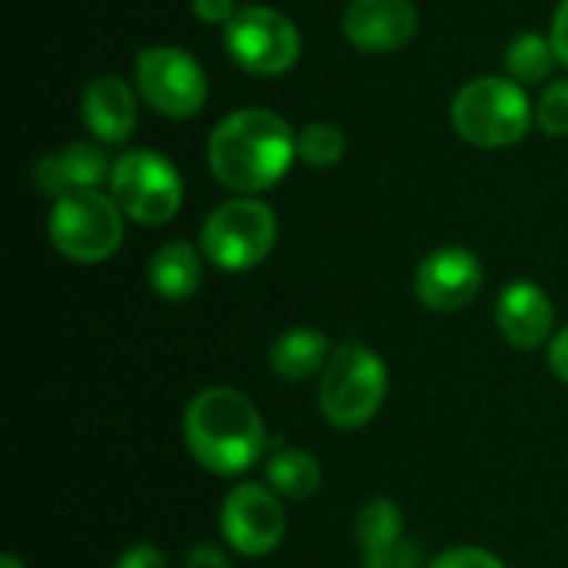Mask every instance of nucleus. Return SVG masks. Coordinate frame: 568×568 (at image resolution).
Wrapping results in <instances>:
<instances>
[{
  "instance_id": "obj_9",
  "label": "nucleus",
  "mask_w": 568,
  "mask_h": 568,
  "mask_svg": "<svg viewBox=\"0 0 568 568\" xmlns=\"http://www.w3.org/2000/svg\"><path fill=\"white\" fill-rule=\"evenodd\" d=\"M136 90L163 116L186 120L206 106L210 83L203 67L180 47L160 43L136 53Z\"/></svg>"
},
{
  "instance_id": "obj_7",
  "label": "nucleus",
  "mask_w": 568,
  "mask_h": 568,
  "mask_svg": "<svg viewBox=\"0 0 568 568\" xmlns=\"http://www.w3.org/2000/svg\"><path fill=\"white\" fill-rule=\"evenodd\" d=\"M110 193L123 216L143 226L170 223L183 206V180L180 170L153 150H130L113 160Z\"/></svg>"
},
{
  "instance_id": "obj_20",
  "label": "nucleus",
  "mask_w": 568,
  "mask_h": 568,
  "mask_svg": "<svg viewBox=\"0 0 568 568\" xmlns=\"http://www.w3.org/2000/svg\"><path fill=\"white\" fill-rule=\"evenodd\" d=\"M556 63L559 57L552 50V40L539 33H519L506 50V70L516 83H539L552 73Z\"/></svg>"
},
{
  "instance_id": "obj_25",
  "label": "nucleus",
  "mask_w": 568,
  "mask_h": 568,
  "mask_svg": "<svg viewBox=\"0 0 568 568\" xmlns=\"http://www.w3.org/2000/svg\"><path fill=\"white\" fill-rule=\"evenodd\" d=\"M113 568H166V556L153 542H136L116 559Z\"/></svg>"
},
{
  "instance_id": "obj_6",
  "label": "nucleus",
  "mask_w": 568,
  "mask_h": 568,
  "mask_svg": "<svg viewBox=\"0 0 568 568\" xmlns=\"http://www.w3.org/2000/svg\"><path fill=\"white\" fill-rule=\"evenodd\" d=\"M47 236L73 263H103L123 243V210L100 190L67 193L50 210Z\"/></svg>"
},
{
  "instance_id": "obj_8",
  "label": "nucleus",
  "mask_w": 568,
  "mask_h": 568,
  "mask_svg": "<svg viewBox=\"0 0 568 568\" xmlns=\"http://www.w3.org/2000/svg\"><path fill=\"white\" fill-rule=\"evenodd\" d=\"M223 43L230 60L253 77H280L300 60V30L296 23L273 7H240L236 17L223 27Z\"/></svg>"
},
{
  "instance_id": "obj_5",
  "label": "nucleus",
  "mask_w": 568,
  "mask_h": 568,
  "mask_svg": "<svg viewBox=\"0 0 568 568\" xmlns=\"http://www.w3.org/2000/svg\"><path fill=\"white\" fill-rule=\"evenodd\" d=\"M276 233V213L263 200L236 196L206 216L200 230V250L213 266L226 273H243L260 266L273 253Z\"/></svg>"
},
{
  "instance_id": "obj_28",
  "label": "nucleus",
  "mask_w": 568,
  "mask_h": 568,
  "mask_svg": "<svg viewBox=\"0 0 568 568\" xmlns=\"http://www.w3.org/2000/svg\"><path fill=\"white\" fill-rule=\"evenodd\" d=\"M552 50L559 57V63L568 70V0H562L552 13V30H549Z\"/></svg>"
},
{
  "instance_id": "obj_27",
  "label": "nucleus",
  "mask_w": 568,
  "mask_h": 568,
  "mask_svg": "<svg viewBox=\"0 0 568 568\" xmlns=\"http://www.w3.org/2000/svg\"><path fill=\"white\" fill-rule=\"evenodd\" d=\"M236 0H193V13L203 20V23H220L226 27L233 17H236Z\"/></svg>"
},
{
  "instance_id": "obj_11",
  "label": "nucleus",
  "mask_w": 568,
  "mask_h": 568,
  "mask_svg": "<svg viewBox=\"0 0 568 568\" xmlns=\"http://www.w3.org/2000/svg\"><path fill=\"white\" fill-rule=\"evenodd\" d=\"M483 290V263L466 246H439L416 270V300L433 313H459Z\"/></svg>"
},
{
  "instance_id": "obj_21",
  "label": "nucleus",
  "mask_w": 568,
  "mask_h": 568,
  "mask_svg": "<svg viewBox=\"0 0 568 568\" xmlns=\"http://www.w3.org/2000/svg\"><path fill=\"white\" fill-rule=\"evenodd\" d=\"M296 156L306 163V166H336L343 156H346V136L336 123H306L300 133H296Z\"/></svg>"
},
{
  "instance_id": "obj_15",
  "label": "nucleus",
  "mask_w": 568,
  "mask_h": 568,
  "mask_svg": "<svg viewBox=\"0 0 568 568\" xmlns=\"http://www.w3.org/2000/svg\"><path fill=\"white\" fill-rule=\"evenodd\" d=\"M110 163L100 146L93 143H70L57 153L40 156L33 170V183L43 196H67V193H83L97 190L110 176Z\"/></svg>"
},
{
  "instance_id": "obj_26",
  "label": "nucleus",
  "mask_w": 568,
  "mask_h": 568,
  "mask_svg": "<svg viewBox=\"0 0 568 568\" xmlns=\"http://www.w3.org/2000/svg\"><path fill=\"white\" fill-rule=\"evenodd\" d=\"M183 568H233V562H230V556H226L220 546L200 542V546H193V549L183 556Z\"/></svg>"
},
{
  "instance_id": "obj_13",
  "label": "nucleus",
  "mask_w": 568,
  "mask_h": 568,
  "mask_svg": "<svg viewBox=\"0 0 568 568\" xmlns=\"http://www.w3.org/2000/svg\"><path fill=\"white\" fill-rule=\"evenodd\" d=\"M496 326L516 349H536L552 336L556 310L539 283L516 280L496 300Z\"/></svg>"
},
{
  "instance_id": "obj_1",
  "label": "nucleus",
  "mask_w": 568,
  "mask_h": 568,
  "mask_svg": "<svg viewBox=\"0 0 568 568\" xmlns=\"http://www.w3.org/2000/svg\"><path fill=\"white\" fill-rule=\"evenodd\" d=\"M296 156V136L290 123L273 110H236L216 123L206 143L213 176L236 193H263L276 186Z\"/></svg>"
},
{
  "instance_id": "obj_4",
  "label": "nucleus",
  "mask_w": 568,
  "mask_h": 568,
  "mask_svg": "<svg viewBox=\"0 0 568 568\" xmlns=\"http://www.w3.org/2000/svg\"><path fill=\"white\" fill-rule=\"evenodd\" d=\"M456 133L483 150L513 146L529 133L532 106L526 90L506 77L469 80L449 106Z\"/></svg>"
},
{
  "instance_id": "obj_30",
  "label": "nucleus",
  "mask_w": 568,
  "mask_h": 568,
  "mask_svg": "<svg viewBox=\"0 0 568 568\" xmlns=\"http://www.w3.org/2000/svg\"><path fill=\"white\" fill-rule=\"evenodd\" d=\"M0 568H27V566H23L17 556H3V559H0Z\"/></svg>"
},
{
  "instance_id": "obj_19",
  "label": "nucleus",
  "mask_w": 568,
  "mask_h": 568,
  "mask_svg": "<svg viewBox=\"0 0 568 568\" xmlns=\"http://www.w3.org/2000/svg\"><path fill=\"white\" fill-rule=\"evenodd\" d=\"M353 536H356L359 552H369V549H379V546H386V542L403 539V536H406L403 509H399L393 499H383V496L363 503V509L356 513Z\"/></svg>"
},
{
  "instance_id": "obj_17",
  "label": "nucleus",
  "mask_w": 568,
  "mask_h": 568,
  "mask_svg": "<svg viewBox=\"0 0 568 568\" xmlns=\"http://www.w3.org/2000/svg\"><path fill=\"white\" fill-rule=\"evenodd\" d=\"M146 280L156 296H163L170 303H186L203 283V260H200L196 246H190L183 240L166 243L150 256Z\"/></svg>"
},
{
  "instance_id": "obj_16",
  "label": "nucleus",
  "mask_w": 568,
  "mask_h": 568,
  "mask_svg": "<svg viewBox=\"0 0 568 568\" xmlns=\"http://www.w3.org/2000/svg\"><path fill=\"white\" fill-rule=\"evenodd\" d=\"M329 359H333V343L326 333L313 326L286 329L270 349V366L286 383H306L313 376H323Z\"/></svg>"
},
{
  "instance_id": "obj_29",
  "label": "nucleus",
  "mask_w": 568,
  "mask_h": 568,
  "mask_svg": "<svg viewBox=\"0 0 568 568\" xmlns=\"http://www.w3.org/2000/svg\"><path fill=\"white\" fill-rule=\"evenodd\" d=\"M549 369L568 383V326H562L556 336H552V343H549Z\"/></svg>"
},
{
  "instance_id": "obj_24",
  "label": "nucleus",
  "mask_w": 568,
  "mask_h": 568,
  "mask_svg": "<svg viewBox=\"0 0 568 568\" xmlns=\"http://www.w3.org/2000/svg\"><path fill=\"white\" fill-rule=\"evenodd\" d=\"M426 568H506V562L486 549H476V546H456V549H446L439 552Z\"/></svg>"
},
{
  "instance_id": "obj_3",
  "label": "nucleus",
  "mask_w": 568,
  "mask_h": 568,
  "mask_svg": "<svg viewBox=\"0 0 568 568\" xmlns=\"http://www.w3.org/2000/svg\"><path fill=\"white\" fill-rule=\"evenodd\" d=\"M386 393L389 369L383 356L363 343H343L333 349V359L320 376V413L329 426L353 433L376 419Z\"/></svg>"
},
{
  "instance_id": "obj_12",
  "label": "nucleus",
  "mask_w": 568,
  "mask_h": 568,
  "mask_svg": "<svg viewBox=\"0 0 568 568\" xmlns=\"http://www.w3.org/2000/svg\"><path fill=\"white\" fill-rule=\"evenodd\" d=\"M419 30V10L409 0H349L343 33L363 53H396Z\"/></svg>"
},
{
  "instance_id": "obj_14",
  "label": "nucleus",
  "mask_w": 568,
  "mask_h": 568,
  "mask_svg": "<svg viewBox=\"0 0 568 568\" xmlns=\"http://www.w3.org/2000/svg\"><path fill=\"white\" fill-rule=\"evenodd\" d=\"M87 130L100 143H123L136 130V97L133 87L116 73H100L87 83L80 103Z\"/></svg>"
},
{
  "instance_id": "obj_2",
  "label": "nucleus",
  "mask_w": 568,
  "mask_h": 568,
  "mask_svg": "<svg viewBox=\"0 0 568 568\" xmlns=\"http://www.w3.org/2000/svg\"><path fill=\"white\" fill-rule=\"evenodd\" d=\"M183 443L206 473L233 479L263 459L266 423L240 389L210 386L183 413Z\"/></svg>"
},
{
  "instance_id": "obj_10",
  "label": "nucleus",
  "mask_w": 568,
  "mask_h": 568,
  "mask_svg": "<svg viewBox=\"0 0 568 568\" xmlns=\"http://www.w3.org/2000/svg\"><path fill=\"white\" fill-rule=\"evenodd\" d=\"M220 532L233 552L243 559H263L280 549L286 539V509L283 499L260 483H240L230 489L220 509Z\"/></svg>"
},
{
  "instance_id": "obj_23",
  "label": "nucleus",
  "mask_w": 568,
  "mask_h": 568,
  "mask_svg": "<svg viewBox=\"0 0 568 568\" xmlns=\"http://www.w3.org/2000/svg\"><path fill=\"white\" fill-rule=\"evenodd\" d=\"M363 556V568H423L419 566V549L403 536L396 542H386L379 549L359 552Z\"/></svg>"
},
{
  "instance_id": "obj_18",
  "label": "nucleus",
  "mask_w": 568,
  "mask_h": 568,
  "mask_svg": "<svg viewBox=\"0 0 568 568\" xmlns=\"http://www.w3.org/2000/svg\"><path fill=\"white\" fill-rule=\"evenodd\" d=\"M266 486L280 499H313L323 489V466L310 449H280L266 459Z\"/></svg>"
},
{
  "instance_id": "obj_22",
  "label": "nucleus",
  "mask_w": 568,
  "mask_h": 568,
  "mask_svg": "<svg viewBox=\"0 0 568 568\" xmlns=\"http://www.w3.org/2000/svg\"><path fill=\"white\" fill-rule=\"evenodd\" d=\"M536 123L546 136H568V80L552 83L536 106Z\"/></svg>"
}]
</instances>
